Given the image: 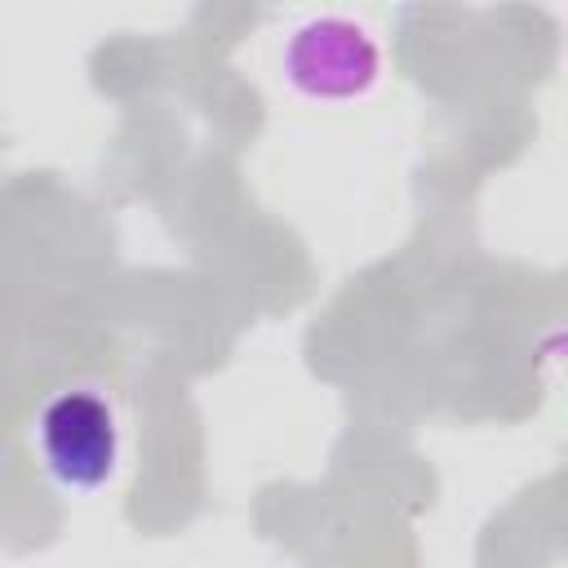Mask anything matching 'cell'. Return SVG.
<instances>
[{
  "label": "cell",
  "instance_id": "1",
  "mask_svg": "<svg viewBox=\"0 0 568 568\" xmlns=\"http://www.w3.org/2000/svg\"><path fill=\"white\" fill-rule=\"evenodd\" d=\"M40 457L44 470L71 488L93 493L115 475L120 426L115 408L98 390H62L40 413Z\"/></svg>",
  "mask_w": 568,
  "mask_h": 568
},
{
  "label": "cell",
  "instance_id": "2",
  "mask_svg": "<svg viewBox=\"0 0 568 568\" xmlns=\"http://www.w3.org/2000/svg\"><path fill=\"white\" fill-rule=\"evenodd\" d=\"M382 67V53L373 36L337 13L306 18L284 49V75L297 93L320 98V102H346L373 89Z\"/></svg>",
  "mask_w": 568,
  "mask_h": 568
}]
</instances>
